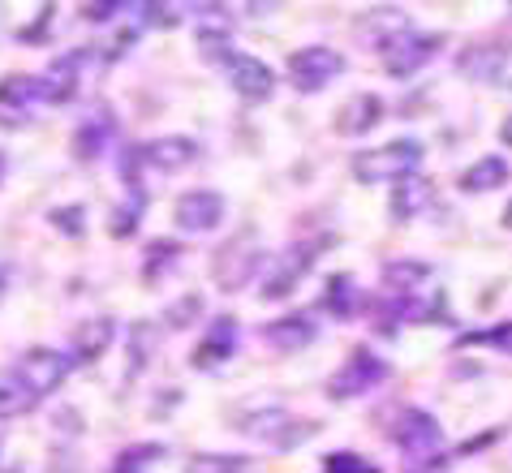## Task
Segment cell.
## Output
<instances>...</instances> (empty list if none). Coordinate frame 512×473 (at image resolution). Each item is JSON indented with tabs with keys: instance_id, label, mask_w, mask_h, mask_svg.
<instances>
[{
	"instance_id": "cell-29",
	"label": "cell",
	"mask_w": 512,
	"mask_h": 473,
	"mask_svg": "<svg viewBox=\"0 0 512 473\" xmlns=\"http://www.w3.org/2000/svg\"><path fill=\"white\" fill-rule=\"evenodd\" d=\"M151 327L147 323H138V332H134V344H130V375H134V370H142V366H147V353H151Z\"/></svg>"
},
{
	"instance_id": "cell-1",
	"label": "cell",
	"mask_w": 512,
	"mask_h": 473,
	"mask_svg": "<svg viewBox=\"0 0 512 473\" xmlns=\"http://www.w3.org/2000/svg\"><path fill=\"white\" fill-rule=\"evenodd\" d=\"M69 366L74 362L56 349H26L18 362L5 370V379H0V418L13 422V418H22L26 409H35L39 400H48L56 387L65 383Z\"/></svg>"
},
{
	"instance_id": "cell-34",
	"label": "cell",
	"mask_w": 512,
	"mask_h": 473,
	"mask_svg": "<svg viewBox=\"0 0 512 473\" xmlns=\"http://www.w3.org/2000/svg\"><path fill=\"white\" fill-rule=\"evenodd\" d=\"M13 473H22V469H13ZM44 473H65V469H44Z\"/></svg>"
},
{
	"instance_id": "cell-6",
	"label": "cell",
	"mask_w": 512,
	"mask_h": 473,
	"mask_svg": "<svg viewBox=\"0 0 512 473\" xmlns=\"http://www.w3.org/2000/svg\"><path fill=\"white\" fill-rule=\"evenodd\" d=\"M345 74V56L327 43H310V48H297L289 56V82L297 91H323Z\"/></svg>"
},
{
	"instance_id": "cell-20",
	"label": "cell",
	"mask_w": 512,
	"mask_h": 473,
	"mask_svg": "<svg viewBox=\"0 0 512 473\" xmlns=\"http://www.w3.org/2000/svg\"><path fill=\"white\" fill-rule=\"evenodd\" d=\"M108 142H112V112H108V108H95L91 117L78 125V134H74L78 160H95V155L104 151Z\"/></svg>"
},
{
	"instance_id": "cell-7",
	"label": "cell",
	"mask_w": 512,
	"mask_h": 473,
	"mask_svg": "<svg viewBox=\"0 0 512 473\" xmlns=\"http://www.w3.org/2000/svg\"><path fill=\"white\" fill-rule=\"evenodd\" d=\"M435 48H439L435 35H422V31H414V26H409V31H401L396 39L383 43L379 56H383V69H388L392 78H414L418 69L435 56Z\"/></svg>"
},
{
	"instance_id": "cell-28",
	"label": "cell",
	"mask_w": 512,
	"mask_h": 473,
	"mask_svg": "<svg viewBox=\"0 0 512 473\" xmlns=\"http://www.w3.org/2000/svg\"><path fill=\"white\" fill-rule=\"evenodd\" d=\"M138 215H142V190H138V185H130V198H125V207L117 211V224H112V233L125 237V233L134 228Z\"/></svg>"
},
{
	"instance_id": "cell-13",
	"label": "cell",
	"mask_w": 512,
	"mask_h": 473,
	"mask_svg": "<svg viewBox=\"0 0 512 473\" xmlns=\"http://www.w3.org/2000/svg\"><path fill=\"white\" fill-rule=\"evenodd\" d=\"M198 147L190 138H155L147 147H134L130 151V164L138 168H155V172H181L186 164H194Z\"/></svg>"
},
{
	"instance_id": "cell-27",
	"label": "cell",
	"mask_w": 512,
	"mask_h": 473,
	"mask_svg": "<svg viewBox=\"0 0 512 473\" xmlns=\"http://www.w3.org/2000/svg\"><path fill=\"white\" fill-rule=\"evenodd\" d=\"M323 473H379L371 461H362L358 452H332L323 456Z\"/></svg>"
},
{
	"instance_id": "cell-21",
	"label": "cell",
	"mask_w": 512,
	"mask_h": 473,
	"mask_svg": "<svg viewBox=\"0 0 512 473\" xmlns=\"http://www.w3.org/2000/svg\"><path fill=\"white\" fill-rule=\"evenodd\" d=\"M500 185H508V164L500 160V155H482L478 164H469V168L461 172V190H465V194L500 190Z\"/></svg>"
},
{
	"instance_id": "cell-4",
	"label": "cell",
	"mask_w": 512,
	"mask_h": 473,
	"mask_svg": "<svg viewBox=\"0 0 512 473\" xmlns=\"http://www.w3.org/2000/svg\"><path fill=\"white\" fill-rule=\"evenodd\" d=\"M396 443H401L409 473H414V469H426L431 461H439V452H444V430H439V422L431 413L409 409L401 418V426H396Z\"/></svg>"
},
{
	"instance_id": "cell-3",
	"label": "cell",
	"mask_w": 512,
	"mask_h": 473,
	"mask_svg": "<svg viewBox=\"0 0 512 473\" xmlns=\"http://www.w3.org/2000/svg\"><path fill=\"white\" fill-rule=\"evenodd\" d=\"M388 379V362L375 357L371 349H353V357H345V366L327 379V400H358L366 392Z\"/></svg>"
},
{
	"instance_id": "cell-12",
	"label": "cell",
	"mask_w": 512,
	"mask_h": 473,
	"mask_svg": "<svg viewBox=\"0 0 512 473\" xmlns=\"http://www.w3.org/2000/svg\"><path fill=\"white\" fill-rule=\"evenodd\" d=\"M44 104H48V95H44V82H39V78L13 74V78L5 82V91H0V117H5L9 125L31 121Z\"/></svg>"
},
{
	"instance_id": "cell-22",
	"label": "cell",
	"mask_w": 512,
	"mask_h": 473,
	"mask_svg": "<svg viewBox=\"0 0 512 473\" xmlns=\"http://www.w3.org/2000/svg\"><path fill=\"white\" fill-rule=\"evenodd\" d=\"M108 344H112V319H87V323H78V332H74L78 362H95V357L104 353Z\"/></svg>"
},
{
	"instance_id": "cell-23",
	"label": "cell",
	"mask_w": 512,
	"mask_h": 473,
	"mask_svg": "<svg viewBox=\"0 0 512 473\" xmlns=\"http://www.w3.org/2000/svg\"><path fill=\"white\" fill-rule=\"evenodd\" d=\"M426 276H431V267H426V263H392L388 271H383V284H388V297L414 301V289Z\"/></svg>"
},
{
	"instance_id": "cell-19",
	"label": "cell",
	"mask_w": 512,
	"mask_h": 473,
	"mask_svg": "<svg viewBox=\"0 0 512 473\" xmlns=\"http://www.w3.org/2000/svg\"><path fill=\"white\" fill-rule=\"evenodd\" d=\"M431 198H435V190H431V181L426 177H409V181H401L392 190V220H418V215L431 207Z\"/></svg>"
},
{
	"instance_id": "cell-14",
	"label": "cell",
	"mask_w": 512,
	"mask_h": 473,
	"mask_svg": "<svg viewBox=\"0 0 512 473\" xmlns=\"http://www.w3.org/2000/svg\"><path fill=\"white\" fill-rule=\"evenodd\" d=\"M233 349H237V319L220 314L216 323H207V336L194 349V370H216V366H224L233 357Z\"/></svg>"
},
{
	"instance_id": "cell-9",
	"label": "cell",
	"mask_w": 512,
	"mask_h": 473,
	"mask_svg": "<svg viewBox=\"0 0 512 473\" xmlns=\"http://www.w3.org/2000/svg\"><path fill=\"white\" fill-rule=\"evenodd\" d=\"M91 61H95V56L87 48H78V52H69V56H56V61L48 65V74L39 78V82H44L48 104H69V99L82 91V82H87V65Z\"/></svg>"
},
{
	"instance_id": "cell-26",
	"label": "cell",
	"mask_w": 512,
	"mask_h": 473,
	"mask_svg": "<svg viewBox=\"0 0 512 473\" xmlns=\"http://www.w3.org/2000/svg\"><path fill=\"white\" fill-rule=\"evenodd\" d=\"M186 473H246L241 456H224V452H198L186 465Z\"/></svg>"
},
{
	"instance_id": "cell-31",
	"label": "cell",
	"mask_w": 512,
	"mask_h": 473,
	"mask_svg": "<svg viewBox=\"0 0 512 473\" xmlns=\"http://www.w3.org/2000/svg\"><path fill=\"white\" fill-rule=\"evenodd\" d=\"M469 344H500V349H508L512 353V323H504V327H495V332H478V336H465Z\"/></svg>"
},
{
	"instance_id": "cell-10",
	"label": "cell",
	"mask_w": 512,
	"mask_h": 473,
	"mask_svg": "<svg viewBox=\"0 0 512 473\" xmlns=\"http://www.w3.org/2000/svg\"><path fill=\"white\" fill-rule=\"evenodd\" d=\"M259 263H263V250L254 246V237H246V241H229L220 254H216V284L220 289H241V284H250L254 280V271H259Z\"/></svg>"
},
{
	"instance_id": "cell-8",
	"label": "cell",
	"mask_w": 512,
	"mask_h": 473,
	"mask_svg": "<svg viewBox=\"0 0 512 473\" xmlns=\"http://www.w3.org/2000/svg\"><path fill=\"white\" fill-rule=\"evenodd\" d=\"M319 246H323V241H297V246H289L284 254H276L272 276L263 280V301L289 297V293L297 289V280H302L306 271L319 263Z\"/></svg>"
},
{
	"instance_id": "cell-25",
	"label": "cell",
	"mask_w": 512,
	"mask_h": 473,
	"mask_svg": "<svg viewBox=\"0 0 512 473\" xmlns=\"http://www.w3.org/2000/svg\"><path fill=\"white\" fill-rule=\"evenodd\" d=\"M160 456H164V443H134V448H125L117 461L108 465V473H151Z\"/></svg>"
},
{
	"instance_id": "cell-30",
	"label": "cell",
	"mask_w": 512,
	"mask_h": 473,
	"mask_svg": "<svg viewBox=\"0 0 512 473\" xmlns=\"http://www.w3.org/2000/svg\"><path fill=\"white\" fill-rule=\"evenodd\" d=\"M52 224L61 228V233L82 237V207H56V211H52Z\"/></svg>"
},
{
	"instance_id": "cell-5",
	"label": "cell",
	"mask_w": 512,
	"mask_h": 473,
	"mask_svg": "<svg viewBox=\"0 0 512 473\" xmlns=\"http://www.w3.org/2000/svg\"><path fill=\"white\" fill-rule=\"evenodd\" d=\"M241 435H250V439H263V443H276V448H293V443H302L310 439L319 430V422H302V418H293L289 409H259V413H246V418L237 422Z\"/></svg>"
},
{
	"instance_id": "cell-16",
	"label": "cell",
	"mask_w": 512,
	"mask_h": 473,
	"mask_svg": "<svg viewBox=\"0 0 512 473\" xmlns=\"http://www.w3.org/2000/svg\"><path fill=\"white\" fill-rule=\"evenodd\" d=\"M379 121H383V99L371 95V91H362V95H353L349 104L336 112V134L358 138V134H371Z\"/></svg>"
},
{
	"instance_id": "cell-32",
	"label": "cell",
	"mask_w": 512,
	"mask_h": 473,
	"mask_svg": "<svg viewBox=\"0 0 512 473\" xmlns=\"http://www.w3.org/2000/svg\"><path fill=\"white\" fill-rule=\"evenodd\" d=\"M500 138H504V147H512V117L500 125Z\"/></svg>"
},
{
	"instance_id": "cell-2",
	"label": "cell",
	"mask_w": 512,
	"mask_h": 473,
	"mask_svg": "<svg viewBox=\"0 0 512 473\" xmlns=\"http://www.w3.org/2000/svg\"><path fill=\"white\" fill-rule=\"evenodd\" d=\"M422 142L418 138H396L388 147L358 151L353 155V177L362 185H388V181H409L422 168Z\"/></svg>"
},
{
	"instance_id": "cell-11",
	"label": "cell",
	"mask_w": 512,
	"mask_h": 473,
	"mask_svg": "<svg viewBox=\"0 0 512 473\" xmlns=\"http://www.w3.org/2000/svg\"><path fill=\"white\" fill-rule=\"evenodd\" d=\"M220 220H224V198L216 190H190L173 207V224L181 233H211Z\"/></svg>"
},
{
	"instance_id": "cell-18",
	"label": "cell",
	"mask_w": 512,
	"mask_h": 473,
	"mask_svg": "<svg viewBox=\"0 0 512 473\" xmlns=\"http://www.w3.org/2000/svg\"><path fill=\"white\" fill-rule=\"evenodd\" d=\"M504 61H508L504 43H474V48L461 56V74L474 82H495L504 74Z\"/></svg>"
},
{
	"instance_id": "cell-33",
	"label": "cell",
	"mask_w": 512,
	"mask_h": 473,
	"mask_svg": "<svg viewBox=\"0 0 512 473\" xmlns=\"http://www.w3.org/2000/svg\"><path fill=\"white\" fill-rule=\"evenodd\" d=\"M504 224H508V228H512V203H508V211H504Z\"/></svg>"
},
{
	"instance_id": "cell-17",
	"label": "cell",
	"mask_w": 512,
	"mask_h": 473,
	"mask_svg": "<svg viewBox=\"0 0 512 473\" xmlns=\"http://www.w3.org/2000/svg\"><path fill=\"white\" fill-rule=\"evenodd\" d=\"M263 336H267V344H276V349L297 353V349H306V344L319 340V323H315V314L306 310V314H289V319H276Z\"/></svg>"
},
{
	"instance_id": "cell-15",
	"label": "cell",
	"mask_w": 512,
	"mask_h": 473,
	"mask_svg": "<svg viewBox=\"0 0 512 473\" xmlns=\"http://www.w3.org/2000/svg\"><path fill=\"white\" fill-rule=\"evenodd\" d=\"M229 82H233V91L241 99H267V95H272V86H276V74L259 61V56L237 52L229 61Z\"/></svg>"
},
{
	"instance_id": "cell-24",
	"label": "cell",
	"mask_w": 512,
	"mask_h": 473,
	"mask_svg": "<svg viewBox=\"0 0 512 473\" xmlns=\"http://www.w3.org/2000/svg\"><path fill=\"white\" fill-rule=\"evenodd\" d=\"M358 301H362V293H358V280H353V276H332V280H327L323 306L332 310L336 319H349V314H358Z\"/></svg>"
}]
</instances>
